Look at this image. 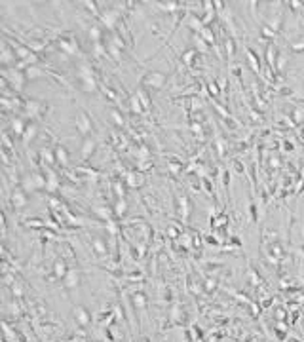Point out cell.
I'll return each instance as SVG.
<instances>
[{"mask_svg":"<svg viewBox=\"0 0 304 342\" xmlns=\"http://www.w3.org/2000/svg\"><path fill=\"white\" fill-rule=\"evenodd\" d=\"M163 80H166V76L160 74V72H150V74L145 78V82H150L148 86H154V87H160L163 84Z\"/></svg>","mask_w":304,"mask_h":342,"instance_id":"obj_1","label":"cell"},{"mask_svg":"<svg viewBox=\"0 0 304 342\" xmlns=\"http://www.w3.org/2000/svg\"><path fill=\"white\" fill-rule=\"evenodd\" d=\"M124 211H126V201H124V200H120V201L116 204V213H118V215H122Z\"/></svg>","mask_w":304,"mask_h":342,"instance_id":"obj_2","label":"cell"},{"mask_svg":"<svg viewBox=\"0 0 304 342\" xmlns=\"http://www.w3.org/2000/svg\"><path fill=\"white\" fill-rule=\"evenodd\" d=\"M89 150H93V143H89V141H86V147H84V150H82V154H84V158L89 154Z\"/></svg>","mask_w":304,"mask_h":342,"instance_id":"obj_3","label":"cell"},{"mask_svg":"<svg viewBox=\"0 0 304 342\" xmlns=\"http://www.w3.org/2000/svg\"><path fill=\"white\" fill-rule=\"evenodd\" d=\"M57 156L61 158V162H67V152H65V150H61V148H57Z\"/></svg>","mask_w":304,"mask_h":342,"instance_id":"obj_4","label":"cell"},{"mask_svg":"<svg viewBox=\"0 0 304 342\" xmlns=\"http://www.w3.org/2000/svg\"><path fill=\"white\" fill-rule=\"evenodd\" d=\"M13 127H15V131H17V133H21V131H23V129H21L23 126H21V122H19V120H15V122H13Z\"/></svg>","mask_w":304,"mask_h":342,"instance_id":"obj_5","label":"cell"}]
</instances>
